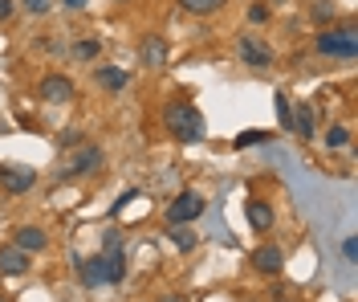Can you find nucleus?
Instances as JSON below:
<instances>
[{"instance_id": "nucleus-3", "label": "nucleus", "mask_w": 358, "mask_h": 302, "mask_svg": "<svg viewBox=\"0 0 358 302\" xmlns=\"http://www.w3.org/2000/svg\"><path fill=\"white\" fill-rule=\"evenodd\" d=\"M203 209H208V200H203L200 192L187 188V192H179L176 200L167 205V221H171V225H187V221H200Z\"/></svg>"}, {"instance_id": "nucleus-19", "label": "nucleus", "mask_w": 358, "mask_h": 302, "mask_svg": "<svg viewBox=\"0 0 358 302\" xmlns=\"http://www.w3.org/2000/svg\"><path fill=\"white\" fill-rule=\"evenodd\" d=\"M289 98H285V94H277V123H281V127H285V131H289Z\"/></svg>"}, {"instance_id": "nucleus-30", "label": "nucleus", "mask_w": 358, "mask_h": 302, "mask_svg": "<svg viewBox=\"0 0 358 302\" xmlns=\"http://www.w3.org/2000/svg\"><path fill=\"white\" fill-rule=\"evenodd\" d=\"M62 4H66V8H69V13H82V8H86V4H90V0H62Z\"/></svg>"}, {"instance_id": "nucleus-29", "label": "nucleus", "mask_w": 358, "mask_h": 302, "mask_svg": "<svg viewBox=\"0 0 358 302\" xmlns=\"http://www.w3.org/2000/svg\"><path fill=\"white\" fill-rule=\"evenodd\" d=\"M57 143H62V147H73V143H82V135H78V131H66Z\"/></svg>"}, {"instance_id": "nucleus-9", "label": "nucleus", "mask_w": 358, "mask_h": 302, "mask_svg": "<svg viewBox=\"0 0 358 302\" xmlns=\"http://www.w3.org/2000/svg\"><path fill=\"white\" fill-rule=\"evenodd\" d=\"M252 266H257L261 274H268V278H277V274L285 270V257H281V249H277V245H261V249L252 254Z\"/></svg>"}, {"instance_id": "nucleus-13", "label": "nucleus", "mask_w": 358, "mask_h": 302, "mask_svg": "<svg viewBox=\"0 0 358 302\" xmlns=\"http://www.w3.org/2000/svg\"><path fill=\"white\" fill-rule=\"evenodd\" d=\"M245 217H248V225H252V229H273V209H268L265 200H248L245 205Z\"/></svg>"}, {"instance_id": "nucleus-4", "label": "nucleus", "mask_w": 358, "mask_h": 302, "mask_svg": "<svg viewBox=\"0 0 358 302\" xmlns=\"http://www.w3.org/2000/svg\"><path fill=\"white\" fill-rule=\"evenodd\" d=\"M33 167H13V163H0V184H4V192H13V196H21V192H29L33 188Z\"/></svg>"}, {"instance_id": "nucleus-12", "label": "nucleus", "mask_w": 358, "mask_h": 302, "mask_svg": "<svg viewBox=\"0 0 358 302\" xmlns=\"http://www.w3.org/2000/svg\"><path fill=\"white\" fill-rule=\"evenodd\" d=\"M29 270V254L17 249V245H8V249H0V274H24Z\"/></svg>"}, {"instance_id": "nucleus-10", "label": "nucleus", "mask_w": 358, "mask_h": 302, "mask_svg": "<svg viewBox=\"0 0 358 302\" xmlns=\"http://www.w3.org/2000/svg\"><path fill=\"white\" fill-rule=\"evenodd\" d=\"M73 266H78V274L86 286H102L106 282V261L102 257H73Z\"/></svg>"}, {"instance_id": "nucleus-1", "label": "nucleus", "mask_w": 358, "mask_h": 302, "mask_svg": "<svg viewBox=\"0 0 358 302\" xmlns=\"http://www.w3.org/2000/svg\"><path fill=\"white\" fill-rule=\"evenodd\" d=\"M163 123H167V131H171L179 143H200L203 135H208V123H203V115L192 102H171V107L163 111Z\"/></svg>"}, {"instance_id": "nucleus-21", "label": "nucleus", "mask_w": 358, "mask_h": 302, "mask_svg": "<svg viewBox=\"0 0 358 302\" xmlns=\"http://www.w3.org/2000/svg\"><path fill=\"white\" fill-rule=\"evenodd\" d=\"M268 131H245V135H236V147H252V143H265Z\"/></svg>"}, {"instance_id": "nucleus-14", "label": "nucleus", "mask_w": 358, "mask_h": 302, "mask_svg": "<svg viewBox=\"0 0 358 302\" xmlns=\"http://www.w3.org/2000/svg\"><path fill=\"white\" fill-rule=\"evenodd\" d=\"M289 131H297L301 139H310L313 135V107H306V102L297 107V115H289Z\"/></svg>"}, {"instance_id": "nucleus-22", "label": "nucleus", "mask_w": 358, "mask_h": 302, "mask_svg": "<svg viewBox=\"0 0 358 302\" xmlns=\"http://www.w3.org/2000/svg\"><path fill=\"white\" fill-rule=\"evenodd\" d=\"M171 237H176V245H179V249H192V245H196V233L179 229V225H176V229H171Z\"/></svg>"}, {"instance_id": "nucleus-24", "label": "nucleus", "mask_w": 358, "mask_h": 302, "mask_svg": "<svg viewBox=\"0 0 358 302\" xmlns=\"http://www.w3.org/2000/svg\"><path fill=\"white\" fill-rule=\"evenodd\" d=\"M313 17H317V21H326V17H334V4H326V0H317V4H313Z\"/></svg>"}, {"instance_id": "nucleus-16", "label": "nucleus", "mask_w": 358, "mask_h": 302, "mask_svg": "<svg viewBox=\"0 0 358 302\" xmlns=\"http://www.w3.org/2000/svg\"><path fill=\"white\" fill-rule=\"evenodd\" d=\"M102 261H106V282H122L127 278V257H122V249L102 254Z\"/></svg>"}, {"instance_id": "nucleus-27", "label": "nucleus", "mask_w": 358, "mask_h": 302, "mask_svg": "<svg viewBox=\"0 0 358 302\" xmlns=\"http://www.w3.org/2000/svg\"><path fill=\"white\" fill-rule=\"evenodd\" d=\"M134 196H138V192H122V196H118V200H114V212H122L127 209V205H131Z\"/></svg>"}, {"instance_id": "nucleus-20", "label": "nucleus", "mask_w": 358, "mask_h": 302, "mask_svg": "<svg viewBox=\"0 0 358 302\" xmlns=\"http://www.w3.org/2000/svg\"><path fill=\"white\" fill-rule=\"evenodd\" d=\"M73 57H82V62L98 57V41H78V46H73Z\"/></svg>"}, {"instance_id": "nucleus-7", "label": "nucleus", "mask_w": 358, "mask_h": 302, "mask_svg": "<svg viewBox=\"0 0 358 302\" xmlns=\"http://www.w3.org/2000/svg\"><path fill=\"white\" fill-rule=\"evenodd\" d=\"M138 53H143V66H151V70H159V66H167V37H159V33H147L143 37V46H138Z\"/></svg>"}, {"instance_id": "nucleus-17", "label": "nucleus", "mask_w": 358, "mask_h": 302, "mask_svg": "<svg viewBox=\"0 0 358 302\" xmlns=\"http://www.w3.org/2000/svg\"><path fill=\"white\" fill-rule=\"evenodd\" d=\"M187 13H200V17H208V13H220L224 0H179Z\"/></svg>"}, {"instance_id": "nucleus-26", "label": "nucleus", "mask_w": 358, "mask_h": 302, "mask_svg": "<svg viewBox=\"0 0 358 302\" xmlns=\"http://www.w3.org/2000/svg\"><path fill=\"white\" fill-rule=\"evenodd\" d=\"M24 8H29V13H49V4H53V0H21Z\"/></svg>"}, {"instance_id": "nucleus-2", "label": "nucleus", "mask_w": 358, "mask_h": 302, "mask_svg": "<svg viewBox=\"0 0 358 302\" xmlns=\"http://www.w3.org/2000/svg\"><path fill=\"white\" fill-rule=\"evenodd\" d=\"M317 53H326V57H355L358 53V37H355V25H346V29H326V33H317Z\"/></svg>"}, {"instance_id": "nucleus-25", "label": "nucleus", "mask_w": 358, "mask_h": 302, "mask_svg": "<svg viewBox=\"0 0 358 302\" xmlns=\"http://www.w3.org/2000/svg\"><path fill=\"white\" fill-rule=\"evenodd\" d=\"M342 257H346V261H355V257H358V241H355V237H346V241H342Z\"/></svg>"}, {"instance_id": "nucleus-6", "label": "nucleus", "mask_w": 358, "mask_h": 302, "mask_svg": "<svg viewBox=\"0 0 358 302\" xmlns=\"http://www.w3.org/2000/svg\"><path fill=\"white\" fill-rule=\"evenodd\" d=\"M45 98V102H53V107H62V102H69L73 98V82L69 78H62V74H49V78H41V90H37Z\"/></svg>"}, {"instance_id": "nucleus-28", "label": "nucleus", "mask_w": 358, "mask_h": 302, "mask_svg": "<svg viewBox=\"0 0 358 302\" xmlns=\"http://www.w3.org/2000/svg\"><path fill=\"white\" fill-rule=\"evenodd\" d=\"M13 8H17V0H0V21H8V17H13Z\"/></svg>"}, {"instance_id": "nucleus-31", "label": "nucleus", "mask_w": 358, "mask_h": 302, "mask_svg": "<svg viewBox=\"0 0 358 302\" xmlns=\"http://www.w3.org/2000/svg\"><path fill=\"white\" fill-rule=\"evenodd\" d=\"M163 302H183V294H167V298H163Z\"/></svg>"}, {"instance_id": "nucleus-23", "label": "nucleus", "mask_w": 358, "mask_h": 302, "mask_svg": "<svg viewBox=\"0 0 358 302\" xmlns=\"http://www.w3.org/2000/svg\"><path fill=\"white\" fill-rule=\"evenodd\" d=\"M248 21H252V25L268 21V4H252V8H248Z\"/></svg>"}, {"instance_id": "nucleus-8", "label": "nucleus", "mask_w": 358, "mask_h": 302, "mask_svg": "<svg viewBox=\"0 0 358 302\" xmlns=\"http://www.w3.org/2000/svg\"><path fill=\"white\" fill-rule=\"evenodd\" d=\"M241 57H245V66H252V70H268L273 66V49L261 46L257 37H241Z\"/></svg>"}, {"instance_id": "nucleus-15", "label": "nucleus", "mask_w": 358, "mask_h": 302, "mask_svg": "<svg viewBox=\"0 0 358 302\" xmlns=\"http://www.w3.org/2000/svg\"><path fill=\"white\" fill-rule=\"evenodd\" d=\"M94 78H98L106 90H122V86H127V70H118V66H98Z\"/></svg>"}, {"instance_id": "nucleus-5", "label": "nucleus", "mask_w": 358, "mask_h": 302, "mask_svg": "<svg viewBox=\"0 0 358 302\" xmlns=\"http://www.w3.org/2000/svg\"><path fill=\"white\" fill-rule=\"evenodd\" d=\"M102 163V147L98 143H86L82 151H73L69 156V163H66V176H86V172H94Z\"/></svg>"}, {"instance_id": "nucleus-11", "label": "nucleus", "mask_w": 358, "mask_h": 302, "mask_svg": "<svg viewBox=\"0 0 358 302\" xmlns=\"http://www.w3.org/2000/svg\"><path fill=\"white\" fill-rule=\"evenodd\" d=\"M45 245H49V237H45L41 229H33V225H21V229H17V249H24V254H41Z\"/></svg>"}, {"instance_id": "nucleus-18", "label": "nucleus", "mask_w": 358, "mask_h": 302, "mask_svg": "<svg viewBox=\"0 0 358 302\" xmlns=\"http://www.w3.org/2000/svg\"><path fill=\"white\" fill-rule=\"evenodd\" d=\"M326 143H330V147H346V143H350V127H330V131H326Z\"/></svg>"}]
</instances>
